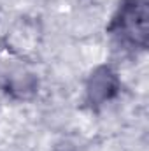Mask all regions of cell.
<instances>
[{
	"label": "cell",
	"mask_w": 149,
	"mask_h": 151,
	"mask_svg": "<svg viewBox=\"0 0 149 151\" xmlns=\"http://www.w3.org/2000/svg\"><path fill=\"white\" fill-rule=\"evenodd\" d=\"M121 90V81L117 72L111 65H98L91 70L86 79V104L91 109H98L117 97Z\"/></svg>",
	"instance_id": "2"
},
{
	"label": "cell",
	"mask_w": 149,
	"mask_h": 151,
	"mask_svg": "<svg viewBox=\"0 0 149 151\" xmlns=\"http://www.w3.org/2000/svg\"><path fill=\"white\" fill-rule=\"evenodd\" d=\"M107 34L125 51H146L149 42L148 0H121L107 27Z\"/></svg>",
	"instance_id": "1"
}]
</instances>
